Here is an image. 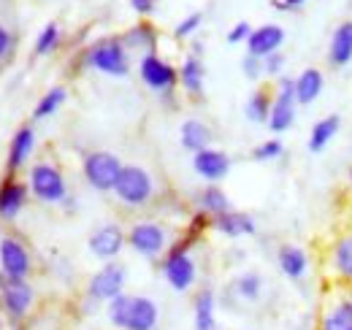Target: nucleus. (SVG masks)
<instances>
[{"mask_svg": "<svg viewBox=\"0 0 352 330\" xmlns=\"http://www.w3.org/2000/svg\"><path fill=\"white\" fill-rule=\"evenodd\" d=\"M250 36H252L250 22H236V25H233V30L228 33V43H241V41H247Z\"/></svg>", "mask_w": 352, "mask_h": 330, "instance_id": "37", "label": "nucleus"}, {"mask_svg": "<svg viewBox=\"0 0 352 330\" xmlns=\"http://www.w3.org/2000/svg\"><path fill=\"white\" fill-rule=\"evenodd\" d=\"M350 182H352V168H350Z\"/></svg>", "mask_w": 352, "mask_h": 330, "instance_id": "41", "label": "nucleus"}, {"mask_svg": "<svg viewBox=\"0 0 352 330\" xmlns=\"http://www.w3.org/2000/svg\"><path fill=\"white\" fill-rule=\"evenodd\" d=\"M179 135H182V146L187 152H192V155L209 149V141H212V130L204 122H198V120H187V122L182 124Z\"/></svg>", "mask_w": 352, "mask_h": 330, "instance_id": "23", "label": "nucleus"}, {"mask_svg": "<svg viewBox=\"0 0 352 330\" xmlns=\"http://www.w3.org/2000/svg\"><path fill=\"white\" fill-rule=\"evenodd\" d=\"M212 225H214L220 233L230 236V239L252 236V233L258 230V228H255V219H252L250 214H244V211H225V214L212 219Z\"/></svg>", "mask_w": 352, "mask_h": 330, "instance_id": "21", "label": "nucleus"}, {"mask_svg": "<svg viewBox=\"0 0 352 330\" xmlns=\"http://www.w3.org/2000/svg\"><path fill=\"white\" fill-rule=\"evenodd\" d=\"M328 63L331 68H344L352 63V19L336 25L331 43H328Z\"/></svg>", "mask_w": 352, "mask_h": 330, "instance_id": "17", "label": "nucleus"}, {"mask_svg": "<svg viewBox=\"0 0 352 330\" xmlns=\"http://www.w3.org/2000/svg\"><path fill=\"white\" fill-rule=\"evenodd\" d=\"M8 46H11V38H8V30L0 25V57L8 52Z\"/></svg>", "mask_w": 352, "mask_h": 330, "instance_id": "40", "label": "nucleus"}, {"mask_svg": "<svg viewBox=\"0 0 352 330\" xmlns=\"http://www.w3.org/2000/svg\"><path fill=\"white\" fill-rule=\"evenodd\" d=\"M33 144H36L33 127H19L14 141H11V149H8V168H22L33 152Z\"/></svg>", "mask_w": 352, "mask_h": 330, "instance_id": "24", "label": "nucleus"}, {"mask_svg": "<svg viewBox=\"0 0 352 330\" xmlns=\"http://www.w3.org/2000/svg\"><path fill=\"white\" fill-rule=\"evenodd\" d=\"M128 244L144 257H157L166 249V230L155 222H138L128 233Z\"/></svg>", "mask_w": 352, "mask_h": 330, "instance_id": "10", "label": "nucleus"}, {"mask_svg": "<svg viewBox=\"0 0 352 330\" xmlns=\"http://www.w3.org/2000/svg\"><path fill=\"white\" fill-rule=\"evenodd\" d=\"M198 204H201V211L206 214V217H220L225 211H230V201H228V195L222 192L220 187H206L204 192H201V198H198Z\"/></svg>", "mask_w": 352, "mask_h": 330, "instance_id": "29", "label": "nucleus"}, {"mask_svg": "<svg viewBox=\"0 0 352 330\" xmlns=\"http://www.w3.org/2000/svg\"><path fill=\"white\" fill-rule=\"evenodd\" d=\"M282 152H285L282 141H279V138H268V141L258 144V146L252 149V160H258V163H271V160H279Z\"/></svg>", "mask_w": 352, "mask_h": 330, "instance_id": "32", "label": "nucleus"}, {"mask_svg": "<svg viewBox=\"0 0 352 330\" xmlns=\"http://www.w3.org/2000/svg\"><path fill=\"white\" fill-rule=\"evenodd\" d=\"M285 43V30L279 25H261L252 30V36L247 38V54L252 57H268L274 52H279Z\"/></svg>", "mask_w": 352, "mask_h": 330, "instance_id": "14", "label": "nucleus"}, {"mask_svg": "<svg viewBox=\"0 0 352 330\" xmlns=\"http://www.w3.org/2000/svg\"><path fill=\"white\" fill-rule=\"evenodd\" d=\"M28 201V187L19 182H6L0 187V217L3 219H14Z\"/></svg>", "mask_w": 352, "mask_h": 330, "instance_id": "22", "label": "nucleus"}, {"mask_svg": "<svg viewBox=\"0 0 352 330\" xmlns=\"http://www.w3.org/2000/svg\"><path fill=\"white\" fill-rule=\"evenodd\" d=\"M0 268L8 279H25L30 274V254L14 239H6L0 244Z\"/></svg>", "mask_w": 352, "mask_h": 330, "instance_id": "11", "label": "nucleus"}, {"mask_svg": "<svg viewBox=\"0 0 352 330\" xmlns=\"http://www.w3.org/2000/svg\"><path fill=\"white\" fill-rule=\"evenodd\" d=\"M114 192L125 206H144L152 198V176L138 165H125Z\"/></svg>", "mask_w": 352, "mask_h": 330, "instance_id": "6", "label": "nucleus"}, {"mask_svg": "<svg viewBox=\"0 0 352 330\" xmlns=\"http://www.w3.org/2000/svg\"><path fill=\"white\" fill-rule=\"evenodd\" d=\"M317 330H352V285H331L322 292Z\"/></svg>", "mask_w": 352, "mask_h": 330, "instance_id": "1", "label": "nucleus"}, {"mask_svg": "<svg viewBox=\"0 0 352 330\" xmlns=\"http://www.w3.org/2000/svg\"><path fill=\"white\" fill-rule=\"evenodd\" d=\"M276 263H279V271L290 279V282H301L309 271V257L307 252L296 244H282L276 252Z\"/></svg>", "mask_w": 352, "mask_h": 330, "instance_id": "18", "label": "nucleus"}, {"mask_svg": "<svg viewBox=\"0 0 352 330\" xmlns=\"http://www.w3.org/2000/svg\"><path fill=\"white\" fill-rule=\"evenodd\" d=\"M122 287H125V268L117 265V263H109L103 265L92 279H89V298L92 300H114L117 295H122Z\"/></svg>", "mask_w": 352, "mask_h": 330, "instance_id": "9", "label": "nucleus"}, {"mask_svg": "<svg viewBox=\"0 0 352 330\" xmlns=\"http://www.w3.org/2000/svg\"><path fill=\"white\" fill-rule=\"evenodd\" d=\"M263 71L268 76H282V71H285V54L282 52H274V54H268L263 57Z\"/></svg>", "mask_w": 352, "mask_h": 330, "instance_id": "35", "label": "nucleus"}, {"mask_svg": "<svg viewBox=\"0 0 352 330\" xmlns=\"http://www.w3.org/2000/svg\"><path fill=\"white\" fill-rule=\"evenodd\" d=\"M155 328H157V306H155V300H149L144 295H131L122 330H155Z\"/></svg>", "mask_w": 352, "mask_h": 330, "instance_id": "12", "label": "nucleus"}, {"mask_svg": "<svg viewBox=\"0 0 352 330\" xmlns=\"http://www.w3.org/2000/svg\"><path fill=\"white\" fill-rule=\"evenodd\" d=\"M63 103H65V87H52L44 98L38 100L33 117H36V120H46V117H52Z\"/></svg>", "mask_w": 352, "mask_h": 330, "instance_id": "31", "label": "nucleus"}, {"mask_svg": "<svg viewBox=\"0 0 352 330\" xmlns=\"http://www.w3.org/2000/svg\"><path fill=\"white\" fill-rule=\"evenodd\" d=\"M233 289H236V295H239L241 300L255 303V300H261V295H263V276H261V274H255V271L241 274V276L236 279Z\"/></svg>", "mask_w": 352, "mask_h": 330, "instance_id": "30", "label": "nucleus"}, {"mask_svg": "<svg viewBox=\"0 0 352 330\" xmlns=\"http://www.w3.org/2000/svg\"><path fill=\"white\" fill-rule=\"evenodd\" d=\"M125 49H144L146 54H155V43H157V33L152 25H135L122 36Z\"/></svg>", "mask_w": 352, "mask_h": 330, "instance_id": "28", "label": "nucleus"}, {"mask_svg": "<svg viewBox=\"0 0 352 330\" xmlns=\"http://www.w3.org/2000/svg\"><path fill=\"white\" fill-rule=\"evenodd\" d=\"M82 168H85V179L89 182V187H95L100 192H111L117 187V179L125 165L111 152H89Z\"/></svg>", "mask_w": 352, "mask_h": 330, "instance_id": "4", "label": "nucleus"}, {"mask_svg": "<svg viewBox=\"0 0 352 330\" xmlns=\"http://www.w3.org/2000/svg\"><path fill=\"white\" fill-rule=\"evenodd\" d=\"M342 130V117L339 114H328L322 120L311 124V133H309V152L311 155H320L325 152V146L336 138V133Z\"/></svg>", "mask_w": 352, "mask_h": 330, "instance_id": "20", "label": "nucleus"}, {"mask_svg": "<svg viewBox=\"0 0 352 330\" xmlns=\"http://www.w3.org/2000/svg\"><path fill=\"white\" fill-rule=\"evenodd\" d=\"M138 74L146 87H152L155 92H171L176 84H179V71L174 65H168L166 60H160L157 54H144L141 65H138Z\"/></svg>", "mask_w": 352, "mask_h": 330, "instance_id": "8", "label": "nucleus"}, {"mask_svg": "<svg viewBox=\"0 0 352 330\" xmlns=\"http://www.w3.org/2000/svg\"><path fill=\"white\" fill-rule=\"evenodd\" d=\"M0 295H3V303L11 311V317H22L33 300V289L25 279H8V276L0 282Z\"/></svg>", "mask_w": 352, "mask_h": 330, "instance_id": "16", "label": "nucleus"}, {"mask_svg": "<svg viewBox=\"0 0 352 330\" xmlns=\"http://www.w3.org/2000/svg\"><path fill=\"white\" fill-rule=\"evenodd\" d=\"M195 330H217L214 322V292L201 289L195 295Z\"/></svg>", "mask_w": 352, "mask_h": 330, "instance_id": "27", "label": "nucleus"}, {"mask_svg": "<svg viewBox=\"0 0 352 330\" xmlns=\"http://www.w3.org/2000/svg\"><path fill=\"white\" fill-rule=\"evenodd\" d=\"M307 0H274V6L279 8V11H293V8H301Z\"/></svg>", "mask_w": 352, "mask_h": 330, "instance_id": "39", "label": "nucleus"}, {"mask_svg": "<svg viewBox=\"0 0 352 330\" xmlns=\"http://www.w3.org/2000/svg\"><path fill=\"white\" fill-rule=\"evenodd\" d=\"M30 190L44 204H60L65 198V179L54 165H36L30 170Z\"/></svg>", "mask_w": 352, "mask_h": 330, "instance_id": "7", "label": "nucleus"}, {"mask_svg": "<svg viewBox=\"0 0 352 330\" xmlns=\"http://www.w3.org/2000/svg\"><path fill=\"white\" fill-rule=\"evenodd\" d=\"M298 114V98H296V79L279 76L274 103H271V117H268V130L271 133H287Z\"/></svg>", "mask_w": 352, "mask_h": 330, "instance_id": "3", "label": "nucleus"}, {"mask_svg": "<svg viewBox=\"0 0 352 330\" xmlns=\"http://www.w3.org/2000/svg\"><path fill=\"white\" fill-rule=\"evenodd\" d=\"M271 103H274V95L268 92V87H261L250 95L247 106H244V114L250 122L258 124H268V117H271Z\"/></svg>", "mask_w": 352, "mask_h": 330, "instance_id": "26", "label": "nucleus"}, {"mask_svg": "<svg viewBox=\"0 0 352 330\" xmlns=\"http://www.w3.org/2000/svg\"><path fill=\"white\" fill-rule=\"evenodd\" d=\"M201 19H204V16H201L198 11H195V14H190V16H184V19L176 25L174 36L176 38H187V36H192V33L201 28Z\"/></svg>", "mask_w": 352, "mask_h": 330, "instance_id": "34", "label": "nucleus"}, {"mask_svg": "<svg viewBox=\"0 0 352 330\" xmlns=\"http://www.w3.org/2000/svg\"><path fill=\"white\" fill-rule=\"evenodd\" d=\"M192 168H195V173L201 179L220 182V179L228 176V170H230V157L225 152H220V149H204V152L192 155Z\"/></svg>", "mask_w": 352, "mask_h": 330, "instance_id": "15", "label": "nucleus"}, {"mask_svg": "<svg viewBox=\"0 0 352 330\" xmlns=\"http://www.w3.org/2000/svg\"><path fill=\"white\" fill-rule=\"evenodd\" d=\"M325 89V74L320 68H304L296 79V98L298 106H311Z\"/></svg>", "mask_w": 352, "mask_h": 330, "instance_id": "19", "label": "nucleus"}, {"mask_svg": "<svg viewBox=\"0 0 352 330\" xmlns=\"http://www.w3.org/2000/svg\"><path fill=\"white\" fill-rule=\"evenodd\" d=\"M87 65L106 76H128L131 60L122 38H103L87 49Z\"/></svg>", "mask_w": 352, "mask_h": 330, "instance_id": "2", "label": "nucleus"}, {"mask_svg": "<svg viewBox=\"0 0 352 330\" xmlns=\"http://www.w3.org/2000/svg\"><path fill=\"white\" fill-rule=\"evenodd\" d=\"M57 43H60V28H57L54 22H49L44 30L38 33L36 52H38V54H49V52H54V49H57Z\"/></svg>", "mask_w": 352, "mask_h": 330, "instance_id": "33", "label": "nucleus"}, {"mask_svg": "<svg viewBox=\"0 0 352 330\" xmlns=\"http://www.w3.org/2000/svg\"><path fill=\"white\" fill-rule=\"evenodd\" d=\"M155 3L157 0H131L133 11H138V14H152L155 11Z\"/></svg>", "mask_w": 352, "mask_h": 330, "instance_id": "38", "label": "nucleus"}, {"mask_svg": "<svg viewBox=\"0 0 352 330\" xmlns=\"http://www.w3.org/2000/svg\"><path fill=\"white\" fill-rule=\"evenodd\" d=\"M241 68H244V76H247V79H261L265 74L263 60H261V57H252V54H247V57L241 60Z\"/></svg>", "mask_w": 352, "mask_h": 330, "instance_id": "36", "label": "nucleus"}, {"mask_svg": "<svg viewBox=\"0 0 352 330\" xmlns=\"http://www.w3.org/2000/svg\"><path fill=\"white\" fill-rule=\"evenodd\" d=\"M179 84L184 87L187 95H201L204 92V63L198 57H187L179 68Z\"/></svg>", "mask_w": 352, "mask_h": 330, "instance_id": "25", "label": "nucleus"}, {"mask_svg": "<svg viewBox=\"0 0 352 330\" xmlns=\"http://www.w3.org/2000/svg\"><path fill=\"white\" fill-rule=\"evenodd\" d=\"M122 247H125V233L120 230V225H103L89 236V252L100 260L117 257Z\"/></svg>", "mask_w": 352, "mask_h": 330, "instance_id": "13", "label": "nucleus"}, {"mask_svg": "<svg viewBox=\"0 0 352 330\" xmlns=\"http://www.w3.org/2000/svg\"><path fill=\"white\" fill-rule=\"evenodd\" d=\"M163 274H166V282L176 292H184V289L192 287V282H195V260L190 257V241H182V244L168 249V254L163 260Z\"/></svg>", "mask_w": 352, "mask_h": 330, "instance_id": "5", "label": "nucleus"}]
</instances>
